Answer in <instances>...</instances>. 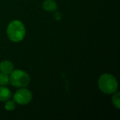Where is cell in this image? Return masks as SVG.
Returning a JSON list of instances; mask_svg holds the SVG:
<instances>
[{"instance_id": "6da1fadb", "label": "cell", "mask_w": 120, "mask_h": 120, "mask_svg": "<svg viewBox=\"0 0 120 120\" xmlns=\"http://www.w3.org/2000/svg\"><path fill=\"white\" fill-rule=\"evenodd\" d=\"M7 35L12 41L18 42L22 40L25 35L24 25L19 20L11 22L7 27Z\"/></svg>"}, {"instance_id": "7a4b0ae2", "label": "cell", "mask_w": 120, "mask_h": 120, "mask_svg": "<svg viewBox=\"0 0 120 120\" xmlns=\"http://www.w3.org/2000/svg\"><path fill=\"white\" fill-rule=\"evenodd\" d=\"M98 86L104 94H111L117 91L118 84L114 76L110 74H104L98 79Z\"/></svg>"}, {"instance_id": "3957f363", "label": "cell", "mask_w": 120, "mask_h": 120, "mask_svg": "<svg viewBox=\"0 0 120 120\" xmlns=\"http://www.w3.org/2000/svg\"><path fill=\"white\" fill-rule=\"evenodd\" d=\"M12 85L18 88H23L27 86L30 83V77L25 71L21 70H13L8 78Z\"/></svg>"}, {"instance_id": "277c9868", "label": "cell", "mask_w": 120, "mask_h": 120, "mask_svg": "<svg viewBox=\"0 0 120 120\" xmlns=\"http://www.w3.org/2000/svg\"><path fill=\"white\" fill-rule=\"evenodd\" d=\"M32 98V94L28 89H20L14 94V101L20 105H26L29 103Z\"/></svg>"}, {"instance_id": "5b68a950", "label": "cell", "mask_w": 120, "mask_h": 120, "mask_svg": "<svg viewBox=\"0 0 120 120\" xmlns=\"http://www.w3.org/2000/svg\"><path fill=\"white\" fill-rule=\"evenodd\" d=\"M0 70L1 72L8 75V74H11V72L13 70V65L8 60L2 61L0 63Z\"/></svg>"}, {"instance_id": "8992f818", "label": "cell", "mask_w": 120, "mask_h": 120, "mask_svg": "<svg viewBox=\"0 0 120 120\" xmlns=\"http://www.w3.org/2000/svg\"><path fill=\"white\" fill-rule=\"evenodd\" d=\"M11 97L10 90L5 86H0V101H7Z\"/></svg>"}, {"instance_id": "52a82bcc", "label": "cell", "mask_w": 120, "mask_h": 120, "mask_svg": "<svg viewBox=\"0 0 120 120\" xmlns=\"http://www.w3.org/2000/svg\"><path fill=\"white\" fill-rule=\"evenodd\" d=\"M43 7L44 10L51 12L56 10L57 4L53 0H45L43 3Z\"/></svg>"}, {"instance_id": "ba28073f", "label": "cell", "mask_w": 120, "mask_h": 120, "mask_svg": "<svg viewBox=\"0 0 120 120\" xmlns=\"http://www.w3.org/2000/svg\"><path fill=\"white\" fill-rule=\"evenodd\" d=\"M8 82H9V79H8L7 75L3 72H0V86L6 85L8 83Z\"/></svg>"}, {"instance_id": "9c48e42d", "label": "cell", "mask_w": 120, "mask_h": 120, "mask_svg": "<svg viewBox=\"0 0 120 120\" xmlns=\"http://www.w3.org/2000/svg\"><path fill=\"white\" fill-rule=\"evenodd\" d=\"M15 108V102L13 101H7V102L5 104V108L6 110H8V111H11L13 110Z\"/></svg>"}, {"instance_id": "30bf717a", "label": "cell", "mask_w": 120, "mask_h": 120, "mask_svg": "<svg viewBox=\"0 0 120 120\" xmlns=\"http://www.w3.org/2000/svg\"><path fill=\"white\" fill-rule=\"evenodd\" d=\"M112 103L113 104L117 107V108H120V93L117 92V94H115L113 96L112 98Z\"/></svg>"}, {"instance_id": "8fae6325", "label": "cell", "mask_w": 120, "mask_h": 120, "mask_svg": "<svg viewBox=\"0 0 120 120\" xmlns=\"http://www.w3.org/2000/svg\"><path fill=\"white\" fill-rule=\"evenodd\" d=\"M54 18H55L56 20H60L61 18H62V14H61L60 12H56V13H54Z\"/></svg>"}]
</instances>
